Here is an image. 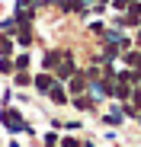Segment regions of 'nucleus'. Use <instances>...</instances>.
I'll list each match as a JSON object with an SVG mask.
<instances>
[{"label":"nucleus","instance_id":"nucleus-4","mask_svg":"<svg viewBox=\"0 0 141 147\" xmlns=\"http://www.w3.org/2000/svg\"><path fill=\"white\" fill-rule=\"evenodd\" d=\"M52 83H55V77H48V74H39V77H35V90L39 93H48Z\"/></svg>","mask_w":141,"mask_h":147},{"label":"nucleus","instance_id":"nucleus-3","mask_svg":"<svg viewBox=\"0 0 141 147\" xmlns=\"http://www.w3.org/2000/svg\"><path fill=\"white\" fill-rule=\"evenodd\" d=\"M61 51H64V48H52V51H45V58H42V64H45V70H55V64H58V58H61Z\"/></svg>","mask_w":141,"mask_h":147},{"label":"nucleus","instance_id":"nucleus-11","mask_svg":"<svg viewBox=\"0 0 141 147\" xmlns=\"http://www.w3.org/2000/svg\"><path fill=\"white\" fill-rule=\"evenodd\" d=\"M61 147H83V144H80V141H74V138H64V141H61Z\"/></svg>","mask_w":141,"mask_h":147},{"label":"nucleus","instance_id":"nucleus-5","mask_svg":"<svg viewBox=\"0 0 141 147\" xmlns=\"http://www.w3.org/2000/svg\"><path fill=\"white\" fill-rule=\"evenodd\" d=\"M122 118H125V109H112L103 121H106V125H122Z\"/></svg>","mask_w":141,"mask_h":147},{"label":"nucleus","instance_id":"nucleus-1","mask_svg":"<svg viewBox=\"0 0 141 147\" xmlns=\"http://www.w3.org/2000/svg\"><path fill=\"white\" fill-rule=\"evenodd\" d=\"M0 118H3V128H7V131H13V134H16V131H26V134H29V125H26V118H22V115H19L16 109L3 106Z\"/></svg>","mask_w":141,"mask_h":147},{"label":"nucleus","instance_id":"nucleus-10","mask_svg":"<svg viewBox=\"0 0 141 147\" xmlns=\"http://www.w3.org/2000/svg\"><path fill=\"white\" fill-rule=\"evenodd\" d=\"M125 61H128V64H135V67H141V55H135V51H128V55H125Z\"/></svg>","mask_w":141,"mask_h":147},{"label":"nucleus","instance_id":"nucleus-2","mask_svg":"<svg viewBox=\"0 0 141 147\" xmlns=\"http://www.w3.org/2000/svg\"><path fill=\"white\" fill-rule=\"evenodd\" d=\"M48 96H52V102H58V106H64V102H67V93H64V86H61L58 80L52 83V90H48Z\"/></svg>","mask_w":141,"mask_h":147},{"label":"nucleus","instance_id":"nucleus-8","mask_svg":"<svg viewBox=\"0 0 141 147\" xmlns=\"http://www.w3.org/2000/svg\"><path fill=\"white\" fill-rule=\"evenodd\" d=\"M10 51H13V42L7 35H0V55H10Z\"/></svg>","mask_w":141,"mask_h":147},{"label":"nucleus","instance_id":"nucleus-12","mask_svg":"<svg viewBox=\"0 0 141 147\" xmlns=\"http://www.w3.org/2000/svg\"><path fill=\"white\" fill-rule=\"evenodd\" d=\"M138 45H141V35H138Z\"/></svg>","mask_w":141,"mask_h":147},{"label":"nucleus","instance_id":"nucleus-9","mask_svg":"<svg viewBox=\"0 0 141 147\" xmlns=\"http://www.w3.org/2000/svg\"><path fill=\"white\" fill-rule=\"evenodd\" d=\"M13 64H16V70H26V67H29V55H19Z\"/></svg>","mask_w":141,"mask_h":147},{"label":"nucleus","instance_id":"nucleus-6","mask_svg":"<svg viewBox=\"0 0 141 147\" xmlns=\"http://www.w3.org/2000/svg\"><path fill=\"white\" fill-rule=\"evenodd\" d=\"M29 83H32L29 74H26V70H16V86H29Z\"/></svg>","mask_w":141,"mask_h":147},{"label":"nucleus","instance_id":"nucleus-7","mask_svg":"<svg viewBox=\"0 0 141 147\" xmlns=\"http://www.w3.org/2000/svg\"><path fill=\"white\" fill-rule=\"evenodd\" d=\"M0 74H13V61L7 55H0Z\"/></svg>","mask_w":141,"mask_h":147}]
</instances>
